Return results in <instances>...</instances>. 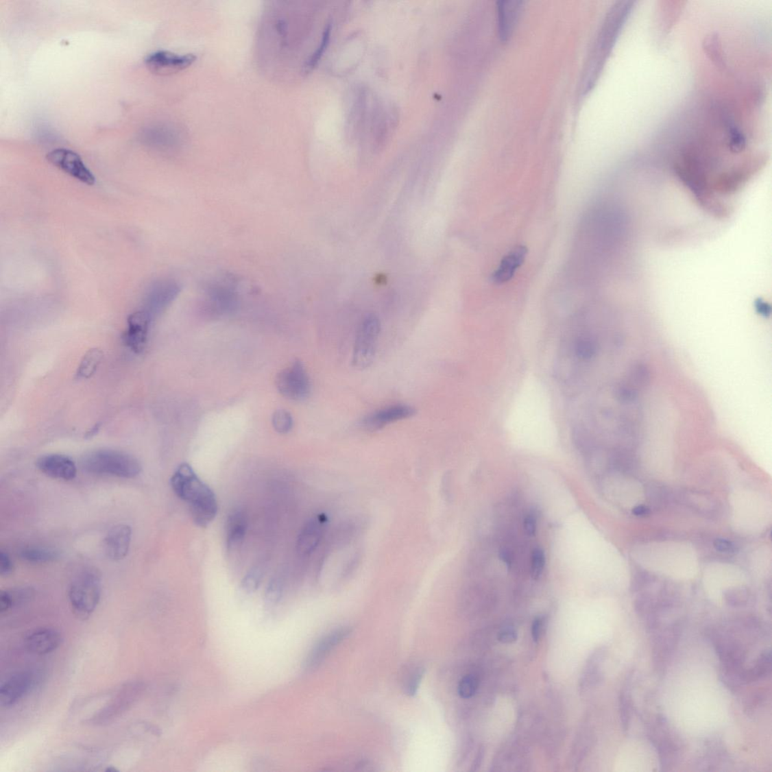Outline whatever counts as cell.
<instances>
[{
  "label": "cell",
  "instance_id": "cell-1",
  "mask_svg": "<svg viewBox=\"0 0 772 772\" xmlns=\"http://www.w3.org/2000/svg\"><path fill=\"white\" fill-rule=\"evenodd\" d=\"M171 486L177 496L187 503L197 526L207 527L215 520L218 511L215 494L190 465L179 466L171 477Z\"/></svg>",
  "mask_w": 772,
  "mask_h": 772
},
{
  "label": "cell",
  "instance_id": "cell-2",
  "mask_svg": "<svg viewBox=\"0 0 772 772\" xmlns=\"http://www.w3.org/2000/svg\"><path fill=\"white\" fill-rule=\"evenodd\" d=\"M81 467L90 474L127 479H134L142 472V466L137 458L125 452L110 449L96 450L85 454L81 459Z\"/></svg>",
  "mask_w": 772,
  "mask_h": 772
},
{
  "label": "cell",
  "instance_id": "cell-3",
  "mask_svg": "<svg viewBox=\"0 0 772 772\" xmlns=\"http://www.w3.org/2000/svg\"><path fill=\"white\" fill-rule=\"evenodd\" d=\"M101 590L102 576L96 567H86L75 575L68 590L75 616L86 620L92 616L100 602Z\"/></svg>",
  "mask_w": 772,
  "mask_h": 772
},
{
  "label": "cell",
  "instance_id": "cell-4",
  "mask_svg": "<svg viewBox=\"0 0 772 772\" xmlns=\"http://www.w3.org/2000/svg\"><path fill=\"white\" fill-rule=\"evenodd\" d=\"M649 738L656 749L662 771L675 768L682 758V740L663 716H658L649 730Z\"/></svg>",
  "mask_w": 772,
  "mask_h": 772
},
{
  "label": "cell",
  "instance_id": "cell-5",
  "mask_svg": "<svg viewBox=\"0 0 772 772\" xmlns=\"http://www.w3.org/2000/svg\"><path fill=\"white\" fill-rule=\"evenodd\" d=\"M381 322L374 315L363 321L357 332L353 349L352 365L364 370L373 364L381 335Z\"/></svg>",
  "mask_w": 772,
  "mask_h": 772
},
{
  "label": "cell",
  "instance_id": "cell-6",
  "mask_svg": "<svg viewBox=\"0 0 772 772\" xmlns=\"http://www.w3.org/2000/svg\"><path fill=\"white\" fill-rule=\"evenodd\" d=\"M42 673L37 669H29L14 673L0 686V705L10 708L16 705L27 695L39 685Z\"/></svg>",
  "mask_w": 772,
  "mask_h": 772
},
{
  "label": "cell",
  "instance_id": "cell-7",
  "mask_svg": "<svg viewBox=\"0 0 772 772\" xmlns=\"http://www.w3.org/2000/svg\"><path fill=\"white\" fill-rule=\"evenodd\" d=\"M277 387L287 398L300 400L308 398L311 392V382L304 365L300 361L294 362L280 373Z\"/></svg>",
  "mask_w": 772,
  "mask_h": 772
},
{
  "label": "cell",
  "instance_id": "cell-8",
  "mask_svg": "<svg viewBox=\"0 0 772 772\" xmlns=\"http://www.w3.org/2000/svg\"><path fill=\"white\" fill-rule=\"evenodd\" d=\"M47 160L80 182L88 186L95 184V177L83 162L80 156L73 151L60 148L52 150L47 156Z\"/></svg>",
  "mask_w": 772,
  "mask_h": 772
},
{
  "label": "cell",
  "instance_id": "cell-9",
  "mask_svg": "<svg viewBox=\"0 0 772 772\" xmlns=\"http://www.w3.org/2000/svg\"><path fill=\"white\" fill-rule=\"evenodd\" d=\"M196 59L197 57L193 54L179 55L169 51L160 50L147 56L145 63L151 73L158 75H168L186 69Z\"/></svg>",
  "mask_w": 772,
  "mask_h": 772
},
{
  "label": "cell",
  "instance_id": "cell-10",
  "mask_svg": "<svg viewBox=\"0 0 772 772\" xmlns=\"http://www.w3.org/2000/svg\"><path fill=\"white\" fill-rule=\"evenodd\" d=\"M681 629L677 624L672 625L658 631L655 635L653 644V664L655 669L663 673L667 669L680 638Z\"/></svg>",
  "mask_w": 772,
  "mask_h": 772
},
{
  "label": "cell",
  "instance_id": "cell-11",
  "mask_svg": "<svg viewBox=\"0 0 772 772\" xmlns=\"http://www.w3.org/2000/svg\"><path fill=\"white\" fill-rule=\"evenodd\" d=\"M150 321L145 311L136 312L128 317V328L123 336V341L136 354H141L146 349Z\"/></svg>",
  "mask_w": 772,
  "mask_h": 772
},
{
  "label": "cell",
  "instance_id": "cell-12",
  "mask_svg": "<svg viewBox=\"0 0 772 772\" xmlns=\"http://www.w3.org/2000/svg\"><path fill=\"white\" fill-rule=\"evenodd\" d=\"M415 413V409L412 406L398 404L382 408L369 414L362 420L361 424L367 431H374L393 422L411 418Z\"/></svg>",
  "mask_w": 772,
  "mask_h": 772
},
{
  "label": "cell",
  "instance_id": "cell-13",
  "mask_svg": "<svg viewBox=\"0 0 772 772\" xmlns=\"http://www.w3.org/2000/svg\"><path fill=\"white\" fill-rule=\"evenodd\" d=\"M36 466L39 470L51 479L71 481L77 474V468L73 460L62 454H47L36 461Z\"/></svg>",
  "mask_w": 772,
  "mask_h": 772
},
{
  "label": "cell",
  "instance_id": "cell-14",
  "mask_svg": "<svg viewBox=\"0 0 772 772\" xmlns=\"http://www.w3.org/2000/svg\"><path fill=\"white\" fill-rule=\"evenodd\" d=\"M141 692L142 686L139 684H131L123 687L110 705L94 717L93 722L103 723L113 720L131 707Z\"/></svg>",
  "mask_w": 772,
  "mask_h": 772
},
{
  "label": "cell",
  "instance_id": "cell-15",
  "mask_svg": "<svg viewBox=\"0 0 772 772\" xmlns=\"http://www.w3.org/2000/svg\"><path fill=\"white\" fill-rule=\"evenodd\" d=\"M132 529L127 524H118L110 529L104 540L105 554L113 562L123 559L132 542Z\"/></svg>",
  "mask_w": 772,
  "mask_h": 772
},
{
  "label": "cell",
  "instance_id": "cell-16",
  "mask_svg": "<svg viewBox=\"0 0 772 772\" xmlns=\"http://www.w3.org/2000/svg\"><path fill=\"white\" fill-rule=\"evenodd\" d=\"M62 636L54 628L43 627L29 634L25 645L29 652L38 655L55 652L62 644Z\"/></svg>",
  "mask_w": 772,
  "mask_h": 772
},
{
  "label": "cell",
  "instance_id": "cell-17",
  "mask_svg": "<svg viewBox=\"0 0 772 772\" xmlns=\"http://www.w3.org/2000/svg\"><path fill=\"white\" fill-rule=\"evenodd\" d=\"M326 519L319 516L309 520L299 534L297 548L302 556L311 555L322 538Z\"/></svg>",
  "mask_w": 772,
  "mask_h": 772
},
{
  "label": "cell",
  "instance_id": "cell-18",
  "mask_svg": "<svg viewBox=\"0 0 772 772\" xmlns=\"http://www.w3.org/2000/svg\"><path fill=\"white\" fill-rule=\"evenodd\" d=\"M248 527L245 511L233 510L227 517L225 526L226 546L229 551L237 549L243 542Z\"/></svg>",
  "mask_w": 772,
  "mask_h": 772
},
{
  "label": "cell",
  "instance_id": "cell-19",
  "mask_svg": "<svg viewBox=\"0 0 772 772\" xmlns=\"http://www.w3.org/2000/svg\"><path fill=\"white\" fill-rule=\"evenodd\" d=\"M527 254V249L519 245L506 254L496 270L492 275V281L496 285H502L510 281L517 270L523 265Z\"/></svg>",
  "mask_w": 772,
  "mask_h": 772
},
{
  "label": "cell",
  "instance_id": "cell-20",
  "mask_svg": "<svg viewBox=\"0 0 772 772\" xmlns=\"http://www.w3.org/2000/svg\"><path fill=\"white\" fill-rule=\"evenodd\" d=\"M607 649L602 647L596 649L588 658L579 683L581 692H586L601 682L603 677V664L607 657Z\"/></svg>",
  "mask_w": 772,
  "mask_h": 772
},
{
  "label": "cell",
  "instance_id": "cell-21",
  "mask_svg": "<svg viewBox=\"0 0 772 772\" xmlns=\"http://www.w3.org/2000/svg\"><path fill=\"white\" fill-rule=\"evenodd\" d=\"M178 293V287L175 283L166 282L157 286L151 294L149 308L145 311L150 319L161 313L176 298Z\"/></svg>",
  "mask_w": 772,
  "mask_h": 772
},
{
  "label": "cell",
  "instance_id": "cell-22",
  "mask_svg": "<svg viewBox=\"0 0 772 772\" xmlns=\"http://www.w3.org/2000/svg\"><path fill=\"white\" fill-rule=\"evenodd\" d=\"M34 596V590L32 588H19L10 590H2L0 594V613L10 611L14 607H19L23 604L29 602Z\"/></svg>",
  "mask_w": 772,
  "mask_h": 772
},
{
  "label": "cell",
  "instance_id": "cell-23",
  "mask_svg": "<svg viewBox=\"0 0 772 772\" xmlns=\"http://www.w3.org/2000/svg\"><path fill=\"white\" fill-rule=\"evenodd\" d=\"M350 634V630L340 629L334 633H332L327 638L323 639L319 642V644L316 646L311 656L309 657L308 660V665L310 667L319 664L327 655L333 648L335 647L340 642H341L348 634Z\"/></svg>",
  "mask_w": 772,
  "mask_h": 772
},
{
  "label": "cell",
  "instance_id": "cell-24",
  "mask_svg": "<svg viewBox=\"0 0 772 772\" xmlns=\"http://www.w3.org/2000/svg\"><path fill=\"white\" fill-rule=\"evenodd\" d=\"M746 668L743 666H723L719 673L721 683L732 692L747 684Z\"/></svg>",
  "mask_w": 772,
  "mask_h": 772
},
{
  "label": "cell",
  "instance_id": "cell-25",
  "mask_svg": "<svg viewBox=\"0 0 772 772\" xmlns=\"http://www.w3.org/2000/svg\"><path fill=\"white\" fill-rule=\"evenodd\" d=\"M104 358V353L98 348L89 350L83 357L80 365L75 373V378L78 380H87L92 377L98 367L100 366Z\"/></svg>",
  "mask_w": 772,
  "mask_h": 772
},
{
  "label": "cell",
  "instance_id": "cell-26",
  "mask_svg": "<svg viewBox=\"0 0 772 772\" xmlns=\"http://www.w3.org/2000/svg\"><path fill=\"white\" fill-rule=\"evenodd\" d=\"M20 557L30 564H48L54 562L59 557L57 551L47 548L27 547L20 551Z\"/></svg>",
  "mask_w": 772,
  "mask_h": 772
},
{
  "label": "cell",
  "instance_id": "cell-27",
  "mask_svg": "<svg viewBox=\"0 0 772 772\" xmlns=\"http://www.w3.org/2000/svg\"><path fill=\"white\" fill-rule=\"evenodd\" d=\"M771 654L765 651L759 657L752 668L746 670L747 684L767 679L771 673Z\"/></svg>",
  "mask_w": 772,
  "mask_h": 772
},
{
  "label": "cell",
  "instance_id": "cell-28",
  "mask_svg": "<svg viewBox=\"0 0 772 772\" xmlns=\"http://www.w3.org/2000/svg\"><path fill=\"white\" fill-rule=\"evenodd\" d=\"M594 736L592 732L585 729L579 736L572 751V758L575 764H579L584 759L593 746Z\"/></svg>",
  "mask_w": 772,
  "mask_h": 772
},
{
  "label": "cell",
  "instance_id": "cell-29",
  "mask_svg": "<svg viewBox=\"0 0 772 772\" xmlns=\"http://www.w3.org/2000/svg\"><path fill=\"white\" fill-rule=\"evenodd\" d=\"M619 716L625 732L629 728L631 715V699L629 685L627 684L619 695Z\"/></svg>",
  "mask_w": 772,
  "mask_h": 772
},
{
  "label": "cell",
  "instance_id": "cell-30",
  "mask_svg": "<svg viewBox=\"0 0 772 772\" xmlns=\"http://www.w3.org/2000/svg\"><path fill=\"white\" fill-rule=\"evenodd\" d=\"M480 685V679L474 673L465 676L460 680L458 686V693L461 698L468 699L473 697L478 691Z\"/></svg>",
  "mask_w": 772,
  "mask_h": 772
},
{
  "label": "cell",
  "instance_id": "cell-31",
  "mask_svg": "<svg viewBox=\"0 0 772 772\" xmlns=\"http://www.w3.org/2000/svg\"><path fill=\"white\" fill-rule=\"evenodd\" d=\"M272 423L278 433L286 434L289 433L293 427V419L291 414L283 410L277 411L272 418Z\"/></svg>",
  "mask_w": 772,
  "mask_h": 772
},
{
  "label": "cell",
  "instance_id": "cell-32",
  "mask_svg": "<svg viewBox=\"0 0 772 772\" xmlns=\"http://www.w3.org/2000/svg\"><path fill=\"white\" fill-rule=\"evenodd\" d=\"M546 565V556L542 549L536 548L533 551L531 557V576L534 580H538L544 571Z\"/></svg>",
  "mask_w": 772,
  "mask_h": 772
},
{
  "label": "cell",
  "instance_id": "cell-33",
  "mask_svg": "<svg viewBox=\"0 0 772 772\" xmlns=\"http://www.w3.org/2000/svg\"><path fill=\"white\" fill-rule=\"evenodd\" d=\"M263 576V568L260 566H256L255 568L249 572L245 577L242 586L247 592H254L261 584V579Z\"/></svg>",
  "mask_w": 772,
  "mask_h": 772
},
{
  "label": "cell",
  "instance_id": "cell-34",
  "mask_svg": "<svg viewBox=\"0 0 772 772\" xmlns=\"http://www.w3.org/2000/svg\"><path fill=\"white\" fill-rule=\"evenodd\" d=\"M330 29H330V25H328L326 28H325L323 36H322V41L319 44V47H317V49H316L315 53H313V55L312 56V57L310 58L309 59L308 62H306V67H305L306 70L312 69V68L316 64V63L317 62H319V60L321 58L322 56L323 55V53H324L325 49H326L327 45L328 44V42H329L330 35Z\"/></svg>",
  "mask_w": 772,
  "mask_h": 772
},
{
  "label": "cell",
  "instance_id": "cell-35",
  "mask_svg": "<svg viewBox=\"0 0 772 772\" xmlns=\"http://www.w3.org/2000/svg\"><path fill=\"white\" fill-rule=\"evenodd\" d=\"M496 638L499 642L509 644L517 640L518 632L513 626L506 625L498 631Z\"/></svg>",
  "mask_w": 772,
  "mask_h": 772
},
{
  "label": "cell",
  "instance_id": "cell-36",
  "mask_svg": "<svg viewBox=\"0 0 772 772\" xmlns=\"http://www.w3.org/2000/svg\"><path fill=\"white\" fill-rule=\"evenodd\" d=\"M546 618L537 617L533 620L531 632L532 638L535 642L538 643L546 631Z\"/></svg>",
  "mask_w": 772,
  "mask_h": 772
},
{
  "label": "cell",
  "instance_id": "cell-37",
  "mask_svg": "<svg viewBox=\"0 0 772 772\" xmlns=\"http://www.w3.org/2000/svg\"><path fill=\"white\" fill-rule=\"evenodd\" d=\"M14 571V564L12 559L6 552H0V574L2 577L10 576Z\"/></svg>",
  "mask_w": 772,
  "mask_h": 772
},
{
  "label": "cell",
  "instance_id": "cell-38",
  "mask_svg": "<svg viewBox=\"0 0 772 772\" xmlns=\"http://www.w3.org/2000/svg\"><path fill=\"white\" fill-rule=\"evenodd\" d=\"M726 601L732 607H741L745 605L748 601L746 590H738L736 593H730L726 596Z\"/></svg>",
  "mask_w": 772,
  "mask_h": 772
},
{
  "label": "cell",
  "instance_id": "cell-39",
  "mask_svg": "<svg viewBox=\"0 0 772 772\" xmlns=\"http://www.w3.org/2000/svg\"><path fill=\"white\" fill-rule=\"evenodd\" d=\"M282 590V584L279 581L274 579V581H271L269 586L267 588V600L270 602L278 601L280 596H281Z\"/></svg>",
  "mask_w": 772,
  "mask_h": 772
},
{
  "label": "cell",
  "instance_id": "cell-40",
  "mask_svg": "<svg viewBox=\"0 0 772 772\" xmlns=\"http://www.w3.org/2000/svg\"><path fill=\"white\" fill-rule=\"evenodd\" d=\"M422 672L421 670H418L413 673L411 678L409 679L407 686V692L408 695H413L415 693L416 690L420 684Z\"/></svg>",
  "mask_w": 772,
  "mask_h": 772
},
{
  "label": "cell",
  "instance_id": "cell-41",
  "mask_svg": "<svg viewBox=\"0 0 772 772\" xmlns=\"http://www.w3.org/2000/svg\"><path fill=\"white\" fill-rule=\"evenodd\" d=\"M524 531L527 535L534 536L537 529V520L534 514H528L524 520Z\"/></svg>",
  "mask_w": 772,
  "mask_h": 772
},
{
  "label": "cell",
  "instance_id": "cell-42",
  "mask_svg": "<svg viewBox=\"0 0 772 772\" xmlns=\"http://www.w3.org/2000/svg\"><path fill=\"white\" fill-rule=\"evenodd\" d=\"M714 546L718 551L723 552V553H734L736 551L735 544L729 540H716Z\"/></svg>",
  "mask_w": 772,
  "mask_h": 772
},
{
  "label": "cell",
  "instance_id": "cell-43",
  "mask_svg": "<svg viewBox=\"0 0 772 772\" xmlns=\"http://www.w3.org/2000/svg\"><path fill=\"white\" fill-rule=\"evenodd\" d=\"M649 512L650 510L648 507L644 505L636 507V508L633 509V514L636 516H646L649 514Z\"/></svg>",
  "mask_w": 772,
  "mask_h": 772
},
{
  "label": "cell",
  "instance_id": "cell-44",
  "mask_svg": "<svg viewBox=\"0 0 772 772\" xmlns=\"http://www.w3.org/2000/svg\"><path fill=\"white\" fill-rule=\"evenodd\" d=\"M483 748H481V750H479L478 756H477L476 760L474 761V765H473V770H476L477 768L480 767L479 761L481 762L483 760Z\"/></svg>",
  "mask_w": 772,
  "mask_h": 772
},
{
  "label": "cell",
  "instance_id": "cell-45",
  "mask_svg": "<svg viewBox=\"0 0 772 772\" xmlns=\"http://www.w3.org/2000/svg\"><path fill=\"white\" fill-rule=\"evenodd\" d=\"M500 558L507 566H510L511 564V557L508 552L503 551L500 553Z\"/></svg>",
  "mask_w": 772,
  "mask_h": 772
},
{
  "label": "cell",
  "instance_id": "cell-46",
  "mask_svg": "<svg viewBox=\"0 0 772 772\" xmlns=\"http://www.w3.org/2000/svg\"><path fill=\"white\" fill-rule=\"evenodd\" d=\"M99 428H100V425H99V424H97V425H95V426H94V427H93V428L92 429H91V430H90V431H88V433L86 434V436H87V437H88V438H89V437H93V435H95L96 433H97V431H98V430H99Z\"/></svg>",
  "mask_w": 772,
  "mask_h": 772
},
{
  "label": "cell",
  "instance_id": "cell-47",
  "mask_svg": "<svg viewBox=\"0 0 772 772\" xmlns=\"http://www.w3.org/2000/svg\"><path fill=\"white\" fill-rule=\"evenodd\" d=\"M106 771L115 772V771H119V770L117 769L115 767H110L107 769H106Z\"/></svg>",
  "mask_w": 772,
  "mask_h": 772
}]
</instances>
